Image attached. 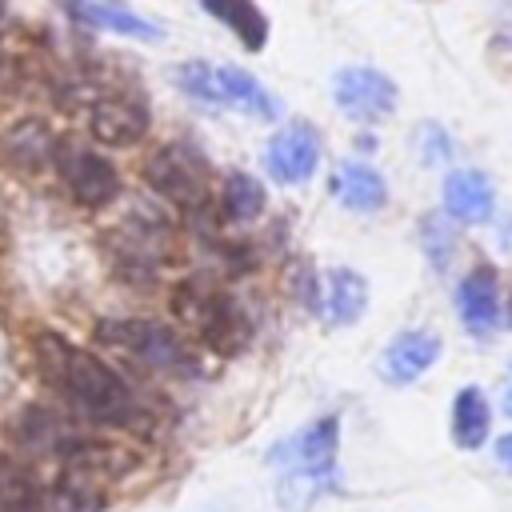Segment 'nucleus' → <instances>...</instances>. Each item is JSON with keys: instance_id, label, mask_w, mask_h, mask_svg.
<instances>
[{"instance_id": "f257e3e1", "label": "nucleus", "mask_w": 512, "mask_h": 512, "mask_svg": "<svg viewBox=\"0 0 512 512\" xmlns=\"http://www.w3.org/2000/svg\"><path fill=\"white\" fill-rule=\"evenodd\" d=\"M36 364H40V376L68 400L76 416L92 424H116V428H136L144 420L140 396L96 352H84L56 332H40Z\"/></svg>"}, {"instance_id": "f03ea898", "label": "nucleus", "mask_w": 512, "mask_h": 512, "mask_svg": "<svg viewBox=\"0 0 512 512\" xmlns=\"http://www.w3.org/2000/svg\"><path fill=\"white\" fill-rule=\"evenodd\" d=\"M176 88L200 104H212V108H240L248 116H260V120H276L280 104L276 96L244 68L236 64H204V60H188L176 68Z\"/></svg>"}, {"instance_id": "7ed1b4c3", "label": "nucleus", "mask_w": 512, "mask_h": 512, "mask_svg": "<svg viewBox=\"0 0 512 512\" xmlns=\"http://www.w3.org/2000/svg\"><path fill=\"white\" fill-rule=\"evenodd\" d=\"M96 344L136 360L140 368L152 372H192V352L188 344L160 320L144 316H108L96 324Z\"/></svg>"}, {"instance_id": "20e7f679", "label": "nucleus", "mask_w": 512, "mask_h": 512, "mask_svg": "<svg viewBox=\"0 0 512 512\" xmlns=\"http://www.w3.org/2000/svg\"><path fill=\"white\" fill-rule=\"evenodd\" d=\"M176 316L216 352H236L248 340V316L240 312V304L232 296H224L220 288L208 284H180L172 296Z\"/></svg>"}, {"instance_id": "39448f33", "label": "nucleus", "mask_w": 512, "mask_h": 512, "mask_svg": "<svg viewBox=\"0 0 512 512\" xmlns=\"http://www.w3.org/2000/svg\"><path fill=\"white\" fill-rule=\"evenodd\" d=\"M144 180L156 196H164L168 204L196 212L208 200V164L196 148L188 144H164L148 156L144 164Z\"/></svg>"}, {"instance_id": "423d86ee", "label": "nucleus", "mask_w": 512, "mask_h": 512, "mask_svg": "<svg viewBox=\"0 0 512 512\" xmlns=\"http://www.w3.org/2000/svg\"><path fill=\"white\" fill-rule=\"evenodd\" d=\"M52 156H56V172H60V180L76 204L104 208L120 196V172L108 156H100L84 144H56Z\"/></svg>"}, {"instance_id": "0eeeda50", "label": "nucleus", "mask_w": 512, "mask_h": 512, "mask_svg": "<svg viewBox=\"0 0 512 512\" xmlns=\"http://www.w3.org/2000/svg\"><path fill=\"white\" fill-rule=\"evenodd\" d=\"M332 100L344 116H352L360 124H376L396 112V84L384 72L356 64V68H340L332 76Z\"/></svg>"}, {"instance_id": "6e6552de", "label": "nucleus", "mask_w": 512, "mask_h": 512, "mask_svg": "<svg viewBox=\"0 0 512 512\" xmlns=\"http://www.w3.org/2000/svg\"><path fill=\"white\" fill-rule=\"evenodd\" d=\"M336 452H340V416H316L312 424H304L300 432H292L288 440H280L272 448V464L284 468H336Z\"/></svg>"}, {"instance_id": "1a4fd4ad", "label": "nucleus", "mask_w": 512, "mask_h": 512, "mask_svg": "<svg viewBox=\"0 0 512 512\" xmlns=\"http://www.w3.org/2000/svg\"><path fill=\"white\" fill-rule=\"evenodd\" d=\"M316 160H320V136L304 120L280 128L264 152V164H268L272 180H280V184H304L316 172Z\"/></svg>"}, {"instance_id": "9d476101", "label": "nucleus", "mask_w": 512, "mask_h": 512, "mask_svg": "<svg viewBox=\"0 0 512 512\" xmlns=\"http://www.w3.org/2000/svg\"><path fill=\"white\" fill-rule=\"evenodd\" d=\"M440 360V336L432 328H408L388 340V348L376 360V372L388 384H412Z\"/></svg>"}, {"instance_id": "9b49d317", "label": "nucleus", "mask_w": 512, "mask_h": 512, "mask_svg": "<svg viewBox=\"0 0 512 512\" xmlns=\"http://www.w3.org/2000/svg\"><path fill=\"white\" fill-rule=\"evenodd\" d=\"M456 312H460L464 332L476 336V340H488L500 328V284H496V272L488 264L472 268L460 280V288H456Z\"/></svg>"}, {"instance_id": "f8f14e48", "label": "nucleus", "mask_w": 512, "mask_h": 512, "mask_svg": "<svg viewBox=\"0 0 512 512\" xmlns=\"http://www.w3.org/2000/svg\"><path fill=\"white\" fill-rule=\"evenodd\" d=\"M88 132L100 144L128 148V144H136L148 132V108L136 96H120V92L116 96H100L88 108Z\"/></svg>"}, {"instance_id": "ddd939ff", "label": "nucleus", "mask_w": 512, "mask_h": 512, "mask_svg": "<svg viewBox=\"0 0 512 512\" xmlns=\"http://www.w3.org/2000/svg\"><path fill=\"white\" fill-rule=\"evenodd\" d=\"M496 208V192H492V180L484 172H472V168H460V172H448L444 180V212L460 224H484Z\"/></svg>"}, {"instance_id": "4468645a", "label": "nucleus", "mask_w": 512, "mask_h": 512, "mask_svg": "<svg viewBox=\"0 0 512 512\" xmlns=\"http://www.w3.org/2000/svg\"><path fill=\"white\" fill-rule=\"evenodd\" d=\"M332 196L352 212H376L388 200L384 176L364 160H340L332 172Z\"/></svg>"}, {"instance_id": "2eb2a0df", "label": "nucleus", "mask_w": 512, "mask_h": 512, "mask_svg": "<svg viewBox=\"0 0 512 512\" xmlns=\"http://www.w3.org/2000/svg\"><path fill=\"white\" fill-rule=\"evenodd\" d=\"M340 488V468H284L276 476V504L284 512H308L316 500Z\"/></svg>"}, {"instance_id": "dca6fc26", "label": "nucleus", "mask_w": 512, "mask_h": 512, "mask_svg": "<svg viewBox=\"0 0 512 512\" xmlns=\"http://www.w3.org/2000/svg\"><path fill=\"white\" fill-rule=\"evenodd\" d=\"M320 308L328 316V324L348 328L364 316L368 308V280L352 268H332L324 272V292H320Z\"/></svg>"}, {"instance_id": "f3484780", "label": "nucleus", "mask_w": 512, "mask_h": 512, "mask_svg": "<svg viewBox=\"0 0 512 512\" xmlns=\"http://www.w3.org/2000/svg\"><path fill=\"white\" fill-rule=\"evenodd\" d=\"M68 8L92 28H104L128 40H160V28L144 20L140 12H132L124 0H68Z\"/></svg>"}, {"instance_id": "a211bd4d", "label": "nucleus", "mask_w": 512, "mask_h": 512, "mask_svg": "<svg viewBox=\"0 0 512 512\" xmlns=\"http://www.w3.org/2000/svg\"><path fill=\"white\" fill-rule=\"evenodd\" d=\"M488 424H492V416H488L484 392L480 388H460L456 400H452V440H456V448H464V452L480 448L488 440Z\"/></svg>"}, {"instance_id": "6ab92c4d", "label": "nucleus", "mask_w": 512, "mask_h": 512, "mask_svg": "<svg viewBox=\"0 0 512 512\" xmlns=\"http://www.w3.org/2000/svg\"><path fill=\"white\" fill-rule=\"evenodd\" d=\"M100 508H104V492L92 484L88 468H68L40 504V512H100Z\"/></svg>"}, {"instance_id": "aec40b11", "label": "nucleus", "mask_w": 512, "mask_h": 512, "mask_svg": "<svg viewBox=\"0 0 512 512\" xmlns=\"http://www.w3.org/2000/svg\"><path fill=\"white\" fill-rule=\"evenodd\" d=\"M220 24H228L236 36H240V44L244 48H252V52H260L264 48V40H268V20H264V12L252 4V0H200Z\"/></svg>"}, {"instance_id": "412c9836", "label": "nucleus", "mask_w": 512, "mask_h": 512, "mask_svg": "<svg viewBox=\"0 0 512 512\" xmlns=\"http://www.w3.org/2000/svg\"><path fill=\"white\" fill-rule=\"evenodd\" d=\"M0 512H40L36 480L12 456H0Z\"/></svg>"}, {"instance_id": "4be33fe9", "label": "nucleus", "mask_w": 512, "mask_h": 512, "mask_svg": "<svg viewBox=\"0 0 512 512\" xmlns=\"http://www.w3.org/2000/svg\"><path fill=\"white\" fill-rule=\"evenodd\" d=\"M4 152L12 164H24V168H36L40 160L52 156V136L40 120H24V124H12L4 132Z\"/></svg>"}, {"instance_id": "5701e85b", "label": "nucleus", "mask_w": 512, "mask_h": 512, "mask_svg": "<svg viewBox=\"0 0 512 512\" xmlns=\"http://www.w3.org/2000/svg\"><path fill=\"white\" fill-rule=\"evenodd\" d=\"M220 212L228 220H236V224L256 220L264 212V188H260V180L248 176V172H232L224 180V192H220Z\"/></svg>"}, {"instance_id": "b1692460", "label": "nucleus", "mask_w": 512, "mask_h": 512, "mask_svg": "<svg viewBox=\"0 0 512 512\" xmlns=\"http://www.w3.org/2000/svg\"><path fill=\"white\" fill-rule=\"evenodd\" d=\"M456 244H460V236H456V224H452L448 212H428V216L420 220V248H424L428 264H432L436 272H444V268L452 264Z\"/></svg>"}, {"instance_id": "393cba45", "label": "nucleus", "mask_w": 512, "mask_h": 512, "mask_svg": "<svg viewBox=\"0 0 512 512\" xmlns=\"http://www.w3.org/2000/svg\"><path fill=\"white\" fill-rule=\"evenodd\" d=\"M424 156H428V164H440V160L452 156V144H448L436 128H428V148H424Z\"/></svg>"}, {"instance_id": "a878e982", "label": "nucleus", "mask_w": 512, "mask_h": 512, "mask_svg": "<svg viewBox=\"0 0 512 512\" xmlns=\"http://www.w3.org/2000/svg\"><path fill=\"white\" fill-rule=\"evenodd\" d=\"M496 460H500V464H504V468H512V432H508V436H500V440H496Z\"/></svg>"}, {"instance_id": "bb28decb", "label": "nucleus", "mask_w": 512, "mask_h": 512, "mask_svg": "<svg viewBox=\"0 0 512 512\" xmlns=\"http://www.w3.org/2000/svg\"><path fill=\"white\" fill-rule=\"evenodd\" d=\"M504 412H508V416H512V384H508V388H504Z\"/></svg>"}, {"instance_id": "cd10ccee", "label": "nucleus", "mask_w": 512, "mask_h": 512, "mask_svg": "<svg viewBox=\"0 0 512 512\" xmlns=\"http://www.w3.org/2000/svg\"><path fill=\"white\" fill-rule=\"evenodd\" d=\"M508 324H512V296H508Z\"/></svg>"}]
</instances>
